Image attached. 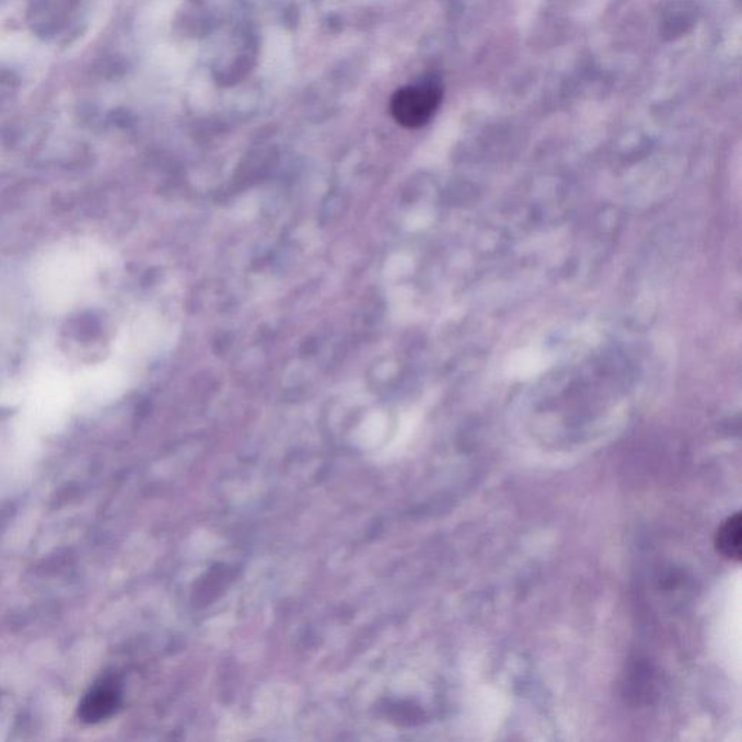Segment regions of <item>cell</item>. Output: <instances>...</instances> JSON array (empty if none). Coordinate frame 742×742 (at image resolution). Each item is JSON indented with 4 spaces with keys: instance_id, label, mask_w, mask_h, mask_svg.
<instances>
[{
    "instance_id": "obj_3",
    "label": "cell",
    "mask_w": 742,
    "mask_h": 742,
    "mask_svg": "<svg viewBox=\"0 0 742 742\" xmlns=\"http://www.w3.org/2000/svg\"><path fill=\"white\" fill-rule=\"evenodd\" d=\"M742 520L741 513L737 512L734 515L727 518L719 526L717 535H715V547L721 556L728 560L741 561V544H742Z\"/></svg>"
},
{
    "instance_id": "obj_1",
    "label": "cell",
    "mask_w": 742,
    "mask_h": 742,
    "mask_svg": "<svg viewBox=\"0 0 742 742\" xmlns=\"http://www.w3.org/2000/svg\"><path fill=\"white\" fill-rule=\"evenodd\" d=\"M441 100L442 89L436 82L406 86L392 96V116L402 127L421 128L436 114Z\"/></svg>"
},
{
    "instance_id": "obj_2",
    "label": "cell",
    "mask_w": 742,
    "mask_h": 742,
    "mask_svg": "<svg viewBox=\"0 0 742 742\" xmlns=\"http://www.w3.org/2000/svg\"><path fill=\"white\" fill-rule=\"evenodd\" d=\"M123 693L115 679L106 677L92 686L79 706V718L84 723H100L119 709Z\"/></svg>"
}]
</instances>
